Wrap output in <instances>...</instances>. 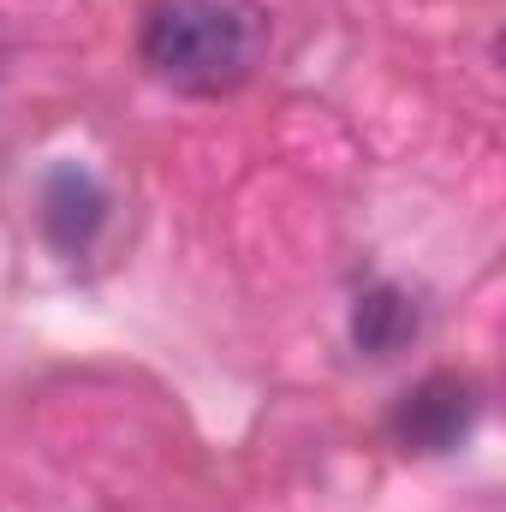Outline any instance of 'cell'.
I'll list each match as a JSON object with an SVG mask.
<instances>
[{"mask_svg":"<svg viewBox=\"0 0 506 512\" xmlns=\"http://www.w3.org/2000/svg\"><path fill=\"white\" fill-rule=\"evenodd\" d=\"M108 221V191L90 167H54L48 185H42V233L48 245L66 256L90 251V239L102 233Z\"/></svg>","mask_w":506,"mask_h":512,"instance_id":"obj_3","label":"cell"},{"mask_svg":"<svg viewBox=\"0 0 506 512\" xmlns=\"http://www.w3.org/2000/svg\"><path fill=\"white\" fill-rule=\"evenodd\" d=\"M268 54L256 0H155L143 12V66L179 96H233Z\"/></svg>","mask_w":506,"mask_h":512,"instance_id":"obj_1","label":"cell"},{"mask_svg":"<svg viewBox=\"0 0 506 512\" xmlns=\"http://www.w3.org/2000/svg\"><path fill=\"white\" fill-rule=\"evenodd\" d=\"M477 417H483L477 382L459 376V370H435L417 387H405V399L393 405V441L417 459H441V453L471 441Z\"/></svg>","mask_w":506,"mask_h":512,"instance_id":"obj_2","label":"cell"},{"mask_svg":"<svg viewBox=\"0 0 506 512\" xmlns=\"http://www.w3.org/2000/svg\"><path fill=\"white\" fill-rule=\"evenodd\" d=\"M417 328H423L417 298H411L405 286H393V280L358 292V304H352V346H358L364 358H393V352H405V346L417 340Z\"/></svg>","mask_w":506,"mask_h":512,"instance_id":"obj_4","label":"cell"}]
</instances>
